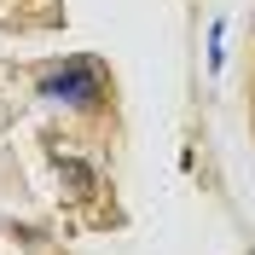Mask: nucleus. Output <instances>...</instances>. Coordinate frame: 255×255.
I'll list each match as a JSON object with an SVG mask.
<instances>
[{
  "instance_id": "1",
  "label": "nucleus",
  "mask_w": 255,
  "mask_h": 255,
  "mask_svg": "<svg viewBox=\"0 0 255 255\" xmlns=\"http://www.w3.org/2000/svg\"><path fill=\"white\" fill-rule=\"evenodd\" d=\"M41 93H47V99H64V105H81V111H93V105H105V70H99L93 58H76V64H64L58 76L41 81Z\"/></svg>"
},
{
  "instance_id": "2",
  "label": "nucleus",
  "mask_w": 255,
  "mask_h": 255,
  "mask_svg": "<svg viewBox=\"0 0 255 255\" xmlns=\"http://www.w3.org/2000/svg\"><path fill=\"white\" fill-rule=\"evenodd\" d=\"M58 180L76 191V197H93V186H99L93 168H87V162H76V157H58Z\"/></svg>"
}]
</instances>
